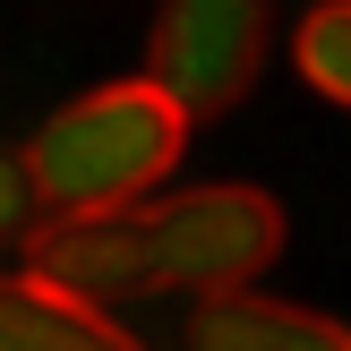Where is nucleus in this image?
<instances>
[{
  "label": "nucleus",
  "mask_w": 351,
  "mask_h": 351,
  "mask_svg": "<svg viewBox=\"0 0 351 351\" xmlns=\"http://www.w3.org/2000/svg\"><path fill=\"white\" fill-rule=\"evenodd\" d=\"M189 351H351V335L317 308L266 300L249 283L197 291V317H189Z\"/></svg>",
  "instance_id": "20e7f679"
},
{
  "label": "nucleus",
  "mask_w": 351,
  "mask_h": 351,
  "mask_svg": "<svg viewBox=\"0 0 351 351\" xmlns=\"http://www.w3.org/2000/svg\"><path fill=\"white\" fill-rule=\"evenodd\" d=\"M291 60H300V77L317 86L326 103H343V112H351V0H317V9L300 17Z\"/></svg>",
  "instance_id": "423d86ee"
},
{
  "label": "nucleus",
  "mask_w": 351,
  "mask_h": 351,
  "mask_svg": "<svg viewBox=\"0 0 351 351\" xmlns=\"http://www.w3.org/2000/svg\"><path fill=\"white\" fill-rule=\"evenodd\" d=\"M283 249V206L266 189H180L137 197L112 215H60L34 232V274L86 291V300H146V291H223L257 283Z\"/></svg>",
  "instance_id": "f257e3e1"
},
{
  "label": "nucleus",
  "mask_w": 351,
  "mask_h": 351,
  "mask_svg": "<svg viewBox=\"0 0 351 351\" xmlns=\"http://www.w3.org/2000/svg\"><path fill=\"white\" fill-rule=\"evenodd\" d=\"M34 232H43V189H34L26 154L0 146V249L9 240H34Z\"/></svg>",
  "instance_id": "0eeeda50"
},
{
  "label": "nucleus",
  "mask_w": 351,
  "mask_h": 351,
  "mask_svg": "<svg viewBox=\"0 0 351 351\" xmlns=\"http://www.w3.org/2000/svg\"><path fill=\"white\" fill-rule=\"evenodd\" d=\"M0 351H137V335L51 274H0Z\"/></svg>",
  "instance_id": "39448f33"
},
{
  "label": "nucleus",
  "mask_w": 351,
  "mask_h": 351,
  "mask_svg": "<svg viewBox=\"0 0 351 351\" xmlns=\"http://www.w3.org/2000/svg\"><path fill=\"white\" fill-rule=\"evenodd\" d=\"M274 0H163L154 17V86L180 112H232L266 69Z\"/></svg>",
  "instance_id": "7ed1b4c3"
},
{
  "label": "nucleus",
  "mask_w": 351,
  "mask_h": 351,
  "mask_svg": "<svg viewBox=\"0 0 351 351\" xmlns=\"http://www.w3.org/2000/svg\"><path fill=\"white\" fill-rule=\"evenodd\" d=\"M189 146V112L154 77H120L51 112L26 146V171L43 189V215H112V206L154 197Z\"/></svg>",
  "instance_id": "f03ea898"
}]
</instances>
